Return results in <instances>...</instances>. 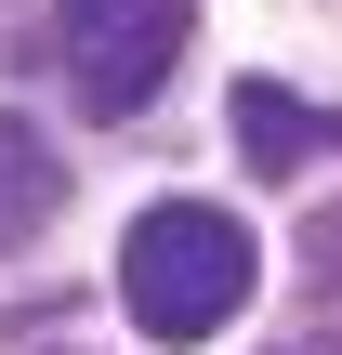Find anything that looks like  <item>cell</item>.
I'll list each match as a JSON object with an SVG mask.
<instances>
[{
    "instance_id": "5b68a950",
    "label": "cell",
    "mask_w": 342,
    "mask_h": 355,
    "mask_svg": "<svg viewBox=\"0 0 342 355\" xmlns=\"http://www.w3.org/2000/svg\"><path fill=\"white\" fill-rule=\"evenodd\" d=\"M303 277L342 303V211H316V224H303Z\"/></svg>"
},
{
    "instance_id": "7a4b0ae2",
    "label": "cell",
    "mask_w": 342,
    "mask_h": 355,
    "mask_svg": "<svg viewBox=\"0 0 342 355\" xmlns=\"http://www.w3.org/2000/svg\"><path fill=\"white\" fill-rule=\"evenodd\" d=\"M185 40H198V0H53V40L40 53L66 66V92L92 119H132L185 66Z\"/></svg>"
},
{
    "instance_id": "8992f818",
    "label": "cell",
    "mask_w": 342,
    "mask_h": 355,
    "mask_svg": "<svg viewBox=\"0 0 342 355\" xmlns=\"http://www.w3.org/2000/svg\"><path fill=\"white\" fill-rule=\"evenodd\" d=\"M277 355H330V343H277Z\"/></svg>"
},
{
    "instance_id": "6da1fadb",
    "label": "cell",
    "mask_w": 342,
    "mask_h": 355,
    "mask_svg": "<svg viewBox=\"0 0 342 355\" xmlns=\"http://www.w3.org/2000/svg\"><path fill=\"white\" fill-rule=\"evenodd\" d=\"M250 277H264V250H250V224L211 211V198H158V211L119 237V303H132L145 343H211V329L250 303Z\"/></svg>"
},
{
    "instance_id": "277c9868",
    "label": "cell",
    "mask_w": 342,
    "mask_h": 355,
    "mask_svg": "<svg viewBox=\"0 0 342 355\" xmlns=\"http://www.w3.org/2000/svg\"><path fill=\"white\" fill-rule=\"evenodd\" d=\"M53 211H66V158H53V132H26L0 105V250L53 237Z\"/></svg>"
},
{
    "instance_id": "3957f363",
    "label": "cell",
    "mask_w": 342,
    "mask_h": 355,
    "mask_svg": "<svg viewBox=\"0 0 342 355\" xmlns=\"http://www.w3.org/2000/svg\"><path fill=\"white\" fill-rule=\"evenodd\" d=\"M224 132H237V158H250L264 184H290L303 158H330V145H342V119H330V105H303L290 79H237V105H224Z\"/></svg>"
}]
</instances>
